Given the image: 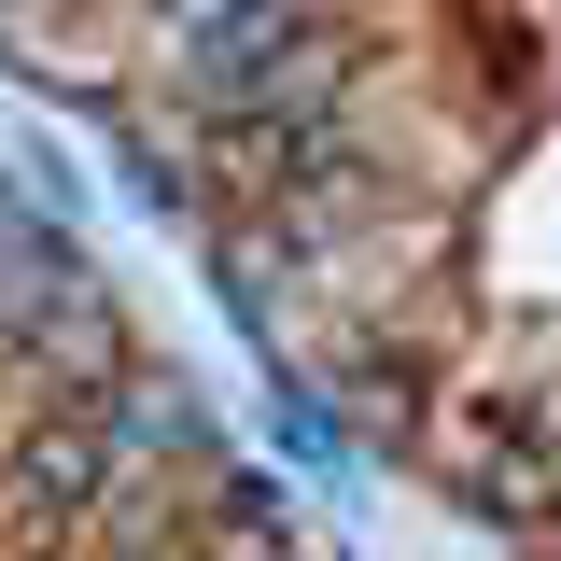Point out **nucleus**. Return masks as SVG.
<instances>
[{
    "label": "nucleus",
    "instance_id": "nucleus-1",
    "mask_svg": "<svg viewBox=\"0 0 561 561\" xmlns=\"http://www.w3.org/2000/svg\"><path fill=\"white\" fill-rule=\"evenodd\" d=\"M154 70L197 99L210 127H267L295 99L351 84L337 0H154Z\"/></svg>",
    "mask_w": 561,
    "mask_h": 561
}]
</instances>
